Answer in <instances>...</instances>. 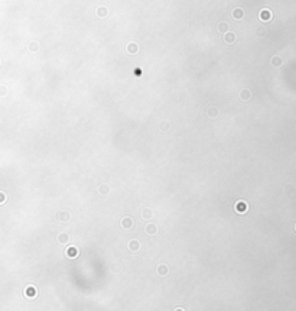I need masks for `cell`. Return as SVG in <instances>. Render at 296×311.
I'll use <instances>...</instances> for the list:
<instances>
[{
	"label": "cell",
	"mask_w": 296,
	"mask_h": 311,
	"mask_svg": "<svg viewBox=\"0 0 296 311\" xmlns=\"http://www.w3.org/2000/svg\"><path fill=\"white\" fill-rule=\"evenodd\" d=\"M121 226H123V229H132V226H133V220L130 217H124L123 220H121Z\"/></svg>",
	"instance_id": "6da1fadb"
},
{
	"label": "cell",
	"mask_w": 296,
	"mask_h": 311,
	"mask_svg": "<svg viewBox=\"0 0 296 311\" xmlns=\"http://www.w3.org/2000/svg\"><path fill=\"white\" fill-rule=\"evenodd\" d=\"M129 249L132 252H139V249H140V243H139L137 240H132L130 243H129Z\"/></svg>",
	"instance_id": "7a4b0ae2"
},
{
	"label": "cell",
	"mask_w": 296,
	"mask_h": 311,
	"mask_svg": "<svg viewBox=\"0 0 296 311\" xmlns=\"http://www.w3.org/2000/svg\"><path fill=\"white\" fill-rule=\"evenodd\" d=\"M168 266L166 265H160V266H158V273L159 275H162V277H165V275H168Z\"/></svg>",
	"instance_id": "3957f363"
},
{
	"label": "cell",
	"mask_w": 296,
	"mask_h": 311,
	"mask_svg": "<svg viewBox=\"0 0 296 311\" xmlns=\"http://www.w3.org/2000/svg\"><path fill=\"white\" fill-rule=\"evenodd\" d=\"M270 18H272L270 10H262V13H260V19H262V20H269Z\"/></svg>",
	"instance_id": "277c9868"
},
{
	"label": "cell",
	"mask_w": 296,
	"mask_h": 311,
	"mask_svg": "<svg viewBox=\"0 0 296 311\" xmlns=\"http://www.w3.org/2000/svg\"><path fill=\"white\" fill-rule=\"evenodd\" d=\"M26 294H27V297H31V298L35 297V295H36V290H35V286H29V288H27V291H26Z\"/></svg>",
	"instance_id": "5b68a950"
},
{
	"label": "cell",
	"mask_w": 296,
	"mask_h": 311,
	"mask_svg": "<svg viewBox=\"0 0 296 311\" xmlns=\"http://www.w3.org/2000/svg\"><path fill=\"white\" fill-rule=\"evenodd\" d=\"M58 239H59V243H66V242H68V234L61 233V234L58 236Z\"/></svg>",
	"instance_id": "8992f818"
},
{
	"label": "cell",
	"mask_w": 296,
	"mask_h": 311,
	"mask_svg": "<svg viewBox=\"0 0 296 311\" xmlns=\"http://www.w3.org/2000/svg\"><path fill=\"white\" fill-rule=\"evenodd\" d=\"M146 233H156V226L155 224H149L147 227H146Z\"/></svg>",
	"instance_id": "52a82bcc"
},
{
	"label": "cell",
	"mask_w": 296,
	"mask_h": 311,
	"mask_svg": "<svg viewBox=\"0 0 296 311\" xmlns=\"http://www.w3.org/2000/svg\"><path fill=\"white\" fill-rule=\"evenodd\" d=\"M143 217H145V218H152V210H145V211H143Z\"/></svg>",
	"instance_id": "ba28073f"
},
{
	"label": "cell",
	"mask_w": 296,
	"mask_h": 311,
	"mask_svg": "<svg viewBox=\"0 0 296 311\" xmlns=\"http://www.w3.org/2000/svg\"><path fill=\"white\" fill-rule=\"evenodd\" d=\"M234 18H236V19L243 18V10H236V12H234Z\"/></svg>",
	"instance_id": "9c48e42d"
},
{
	"label": "cell",
	"mask_w": 296,
	"mask_h": 311,
	"mask_svg": "<svg viewBox=\"0 0 296 311\" xmlns=\"http://www.w3.org/2000/svg\"><path fill=\"white\" fill-rule=\"evenodd\" d=\"M246 203H243V201H241V203H237V210H238V211H240V210H244V208H246Z\"/></svg>",
	"instance_id": "30bf717a"
},
{
	"label": "cell",
	"mask_w": 296,
	"mask_h": 311,
	"mask_svg": "<svg viewBox=\"0 0 296 311\" xmlns=\"http://www.w3.org/2000/svg\"><path fill=\"white\" fill-rule=\"evenodd\" d=\"M233 36H234L233 33H230V35H227V38H225V41H227V42H228V41H233V39H234Z\"/></svg>",
	"instance_id": "8fae6325"
},
{
	"label": "cell",
	"mask_w": 296,
	"mask_h": 311,
	"mask_svg": "<svg viewBox=\"0 0 296 311\" xmlns=\"http://www.w3.org/2000/svg\"><path fill=\"white\" fill-rule=\"evenodd\" d=\"M69 250H71V252H69V255H75V253H77V252H75V250H77V249H75V247H71V249H69Z\"/></svg>",
	"instance_id": "7c38bea8"
},
{
	"label": "cell",
	"mask_w": 296,
	"mask_h": 311,
	"mask_svg": "<svg viewBox=\"0 0 296 311\" xmlns=\"http://www.w3.org/2000/svg\"><path fill=\"white\" fill-rule=\"evenodd\" d=\"M134 51H137V49H134V45H130V52H134Z\"/></svg>",
	"instance_id": "4fadbf2b"
},
{
	"label": "cell",
	"mask_w": 296,
	"mask_h": 311,
	"mask_svg": "<svg viewBox=\"0 0 296 311\" xmlns=\"http://www.w3.org/2000/svg\"><path fill=\"white\" fill-rule=\"evenodd\" d=\"M178 311H182V310H178Z\"/></svg>",
	"instance_id": "5bb4252c"
}]
</instances>
